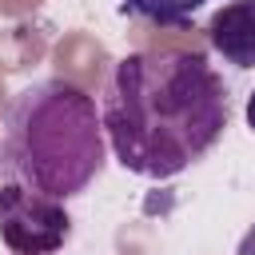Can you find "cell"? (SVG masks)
I'll list each match as a JSON object with an SVG mask.
<instances>
[{
	"instance_id": "4",
	"label": "cell",
	"mask_w": 255,
	"mask_h": 255,
	"mask_svg": "<svg viewBox=\"0 0 255 255\" xmlns=\"http://www.w3.org/2000/svg\"><path fill=\"white\" fill-rule=\"evenodd\" d=\"M207 44L231 68H255V0H227L203 28Z\"/></svg>"
},
{
	"instance_id": "1",
	"label": "cell",
	"mask_w": 255,
	"mask_h": 255,
	"mask_svg": "<svg viewBox=\"0 0 255 255\" xmlns=\"http://www.w3.org/2000/svg\"><path fill=\"white\" fill-rule=\"evenodd\" d=\"M100 120L124 171L171 179L223 139L231 100L203 52L143 48L116 60L104 84Z\"/></svg>"
},
{
	"instance_id": "2",
	"label": "cell",
	"mask_w": 255,
	"mask_h": 255,
	"mask_svg": "<svg viewBox=\"0 0 255 255\" xmlns=\"http://www.w3.org/2000/svg\"><path fill=\"white\" fill-rule=\"evenodd\" d=\"M104 120L72 80H40L12 96L0 128V175L52 199L80 195L104 171Z\"/></svg>"
},
{
	"instance_id": "7",
	"label": "cell",
	"mask_w": 255,
	"mask_h": 255,
	"mask_svg": "<svg viewBox=\"0 0 255 255\" xmlns=\"http://www.w3.org/2000/svg\"><path fill=\"white\" fill-rule=\"evenodd\" d=\"M247 128H251V131H255V92H251V96H247Z\"/></svg>"
},
{
	"instance_id": "5",
	"label": "cell",
	"mask_w": 255,
	"mask_h": 255,
	"mask_svg": "<svg viewBox=\"0 0 255 255\" xmlns=\"http://www.w3.org/2000/svg\"><path fill=\"white\" fill-rule=\"evenodd\" d=\"M211 4V0H124L128 16H139L147 24H163V28H183L191 24V16Z\"/></svg>"
},
{
	"instance_id": "3",
	"label": "cell",
	"mask_w": 255,
	"mask_h": 255,
	"mask_svg": "<svg viewBox=\"0 0 255 255\" xmlns=\"http://www.w3.org/2000/svg\"><path fill=\"white\" fill-rule=\"evenodd\" d=\"M72 239L64 199H52L12 175L0 179V243L12 255H56Z\"/></svg>"
},
{
	"instance_id": "6",
	"label": "cell",
	"mask_w": 255,
	"mask_h": 255,
	"mask_svg": "<svg viewBox=\"0 0 255 255\" xmlns=\"http://www.w3.org/2000/svg\"><path fill=\"white\" fill-rule=\"evenodd\" d=\"M235 255H255V223H251V227H247V235L239 239V251H235Z\"/></svg>"
}]
</instances>
